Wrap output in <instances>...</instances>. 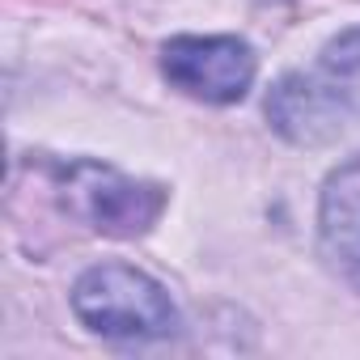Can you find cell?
<instances>
[{
  "instance_id": "obj_1",
  "label": "cell",
  "mask_w": 360,
  "mask_h": 360,
  "mask_svg": "<svg viewBox=\"0 0 360 360\" xmlns=\"http://www.w3.org/2000/svg\"><path fill=\"white\" fill-rule=\"evenodd\" d=\"M72 309L89 330L110 339H157L178 326L165 288L127 263L89 267L72 284Z\"/></svg>"
},
{
  "instance_id": "obj_2",
  "label": "cell",
  "mask_w": 360,
  "mask_h": 360,
  "mask_svg": "<svg viewBox=\"0 0 360 360\" xmlns=\"http://www.w3.org/2000/svg\"><path fill=\"white\" fill-rule=\"evenodd\" d=\"M64 204L77 221H85L98 233L110 238H136L148 233L153 221L165 208V191L153 183H136V178H123L110 165L98 161H77L64 169L60 178Z\"/></svg>"
},
{
  "instance_id": "obj_3",
  "label": "cell",
  "mask_w": 360,
  "mask_h": 360,
  "mask_svg": "<svg viewBox=\"0 0 360 360\" xmlns=\"http://www.w3.org/2000/svg\"><path fill=\"white\" fill-rule=\"evenodd\" d=\"M165 77L204 102H242L255 81V56L242 39H169L161 47Z\"/></svg>"
},
{
  "instance_id": "obj_4",
  "label": "cell",
  "mask_w": 360,
  "mask_h": 360,
  "mask_svg": "<svg viewBox=\"0 0 360 360\" xmlns=\"http://www.w3.org/2000/svg\"><path fill=\"white\" fill-rule=\"evenodd\" d=\"M267 119H271V127H276L284 140L305 144V148L330 144V140L352 123V115H347L343 102L326 89V81H322V77H305V72L284 77V81L267 94Z\"/></svg>"
},
{
  "instance_id": "obj_5",
  "label": "cell",
  "mask_w": 360,
  "mask_h": 360,
  "mask_svg": "<svg viewBox=\"0 0 360 360\" xmlns=\"http://www.w3.org/2000/svg\"><path fill=\"white\" fill-rule=\"evenodd\" d=\"M322 255L330 267L360 288V157L339 165L322 187V212H318Z\"/></svg>"
},
{
  "instance_id": "obj_6",
  "label": "cell",
  "mask_w": 360,
  "mask_h": 360,
  "mask_svg": "<svg viewBox=\"0 0 360 360\" xmlns=\"http://www.w3.org/2000/svg\"><path fill=\"white\" fill-rule=\"evenodd\" d=\"M318 77H322L326 89L343 102V110L356 119V115H360V30L339 34V39L322 51Z\"/></svg>"
}]
</instances>
